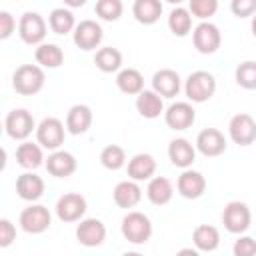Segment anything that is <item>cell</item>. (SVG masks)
I'll return each instance as SVG.
<instances>
[{"label": "cell", "instance_id": "cell-41", "mask_svg": "<svg viewBox=\"0 0 256 256\" xmlns=\"http://www.w3.org/2000/svg\"><path fill=\"white\" fill-rule=\"evenodd\" d=\"M16 32V20L8 10H0V40H8Z\"/></svg>", "mask_w": 256, "mask_h": 256}, {"label": "cell", "instance_id": "cell-7", "mask_svg": "<svg viewBox=\"0 0 256 256\" xmlns=\"http://www.w3.org/2000/svg\"><path fill=\"white\" fill-rule=\"evenodd\" d=\"M4 130L12 140L24 142L32 132H36L34 116L26 108H14L4 118Z\"/></svg>", "mask_w": 256, "mask_h": 256}, {"label": "cell", "instance_id": "cell-32", "mask_svg": "<svg viewBox=\"0 0 256 256\" xmlns=\"http://www.w3.org/2000/svg\"><path fill=\"white\" fill-rule=\"evenodd\" d=\"M192 18L194 16L190 14L188 8H184V6L172 8V12L168 14V28H170V32L174 36H178V38L188 36L192 32Z\"/></svg>", "mask_w": 256, "mask_h": 256}, {"label": "cell", "instance_id": "cell-36", "mask_svg": "<svg viewBox=\"0 0 256 256\" xmlns=\"http://www.w3.org/2000/svg\"><path fill=\"white\" fill-rule=\"evenodd\" d=\"M94 12L104 22H116L124 14V4L122 0H96Z\"/></svg>", "mask_w": 256, "mask_h": 256}, {"label": "cell", "instance_id": "cell-18", "mask_svg": "<svg viewBox=\"0 0 256 256\" xmlns=\"http://www.w3.org/2000/svg\"><path fill=\"white\" fill-rule=\"evenodd\" d=\"M44 180L34 170H26L16 178V194L26 202H36L44 196Z\"/></svg>", "mask_w": 256, "mask_h": 256}, {"label": "cell", "instance_id": "cell-17", "mask_svg": "<svg viewBox=\"0 0 256 256\" xmlns=\"http://www.w3.org/2000/svg\"><path fill=\"white\" fill-rule=\"evenodd\" d=\"M44 166H46L50 176H54V178H68V176H72L76 172L78 162H76L72 152H66V150L58 148V150H52L48 154Z\"/></svg>", "mask_w": 256, "mask_h": 256}, {"label": "cell", "instance_id": "cell-43", "mask_svg": "<svg viewBox=\"0 0 256 256\" xmlns=\"http://www.w3.org/2000/svg\"><path fill=\"white\" fill-rule=\"evenodd\" d=\"M250 18H252V22H250V30H252V34H254V38H256V12H254Z\"/></svg>", "mask_w": 256, "mask_h": 256}, {"label": "cell", "instance_id": "cell-16", "mask_svg": "<svg viewBox=\"0 0 256 256\" xmlns=\"http://www.w3.org/2000/svg\"><path fill=\"white\" fill-rule=\"evenodd\" d=\"M76 240L86 248H96L106 240V226L98 218H82L76 226Z\"/></svg>", "mask_w": 256, "mask_h": 256}, {"label": "cell", "instance_id": "cell-39", "mask_svg": "<svg viewBox=\"0 0 256 256\" xmlns=\"http://www.w3.org/2000/svg\"><path fill=\"white\" fill-rule=\"evenodd\" d=\"M230 10L236 18H250L256 12V0H230Z\"/></svg>", "mask_w": 256, "mask_h": 256}, {"label": "cell", "instance_id": "cell-38", "mask_svg": "<svg viewBox=\"0 0 256 256\" xmlns=\"http://www.w3.org/2000/svg\"><path fill=\"white\" fill-rule=\"evenodd\" d=\"M234 256H254L256 254V238L252 236H240L232 246Z\"/></svg>", "mask_w": 256, "mask_h": 256}, {"label": "cell", "instance_id": "cell-30", "mask_svg": "<svg viewBox=\"0 0 256 256\" xmlns=\"http://www.w3.org/2000/svg\"><path fill=\"white\" fill-rule=\"evenodd\" d=\"M94 64L104 74L120 72L122 70V52L118 48H112V46H102V48L96 50Z\"/></svg>", "mask_w": 256, "mask_h": 256}, {"label": "cell", "instance_id": "cell-28", "mask_svg": "<svg viewBox=\"0 0 256 256\" xmlns=\"http://www.w3.org/2000/svg\"><path fill=\"white\" fill-rule=\"evenodd\" d=\"M192 242L198 252H214L220 244V232L212 224H200L192 232Z\"/></svg>", "mask_w": 256, "mask_h": 256}, {"label": "cell", "instance_id": "cell-14", "mask_svg": "<svg viewBox=\"0 0 256 256\" xmlns=\"http://www.w3.org/2000/svg\"><path fill=\"white\" fill-rule=\"evenodd\" d=\"M196 150L206 158H216L226 152V138L218 128H204L196 136Z\"/></svg>", "mask_w": 256, "mask_h": 256}, {"label": "cell", "instance_id": "cell-1", "mask_svg": "<svg viewBox=\"0 0 256 256\" xmlns=\"http://www.w3.org/2000/svg\"><path fill=\"white\" fill-rule=\"evenodd\" d=\"M46 84V74L40 64H22L12 74V88L20 96H34Z\"/></svg>", "mask_w": 256, "mask_h": 256}, {"label": "cell", "instance_id": "cell-5", "mask_svg": "<svg viewBox=\"0 0 256 256\" xmlns=\"http://www.w3.org/2000/svg\"><path fill=\"white\" fill-rule=\"evenodd\" d=\"M222 224L230 234H244L252 224V212L246 202L232 200L222 210Z\"/></svg>", "mask_w": 256, "mask_h": 256}, {"label": "cell", "instance_id": "cell-11", "mask_svg": "<svg viewBox=\"0 0 256 256\" xmlns=\"http://www.w3.org/2000/svg\"><path fill=\"white\" fill-rule=\"evenodd\" d=\"M228 136L238 146L254 144V140H256V120L246 112L234 114L228 122Z\"/></svg>", "mask_w": 256, "mask_h": 256}, {"label": "cell", "instance_id": "cell-37", "mask_svg": "<svg viewBox=\"0 0 256 256\" xmlns=\"http://www.w3.org/2000/svg\"><path fill=\"white\" fill-rule=\"evenodd\" d=\"M188 10L198 20H210L218 12V0H188Z\"/></svg>", "mask_w": 256, "mask_h": 256}, {"label": "cell", "instance_id": "cell-42", "mask_svg": "<svg viewBox=\"0 0 256 256\" xmlns=\"http://www.w3.org/2000/svg\"><path fill=\"white\" fill-rule=\"evenodd\" d=\"M86 2H88V0H64V4H66L68 8H82Z\"/></svg>", "mask_w": 256, "mask_h": 256}, {"label": "cell", "instance_id": "cell-9", "mask_svg": "<svg viewBox=\"0 0 256 256\" xmlns=\"http://www.w3.org/2000/svg\"><path fill=\"white\" fill-rule=\"evenodd\" d=\"M192 42H194V48L200 52V54H214L218 52L220 44H222V34H220V28L210 22V20H202L194 30H192Z\"/></svg>", "mask_w": 256, "mask_h": 256}, {"label": "cell", "instance_id": "cell-20", "mask_svg": "<svg viewBox=\"0 0 256 256\" xmlns=\"http://www.w3.org/2000/svg\"><path fill=\"white\" fill-rule=\"evenodd\" d=\"M168 158L176 168H190L196 160V146L186 138H174L168 144Z\"/></svg>", "mask_w": 256, "mask_h": 256}, {"label": "cell", "instance_id": "cell-10", "mask_svg": "<svg viewBox=\"0 0 256 256\" xmlns=\"http://www.w3.org/2000/svg\"><path fill=\"white\" fill-rule=\"evenodd\" d=\"M86 208H88V202L82 194L78 192H68V194H62L54 206L56 210V216L58 220L62 222H80L86 214Z\"/></svg>", "mask_w": 256, "mask_h": 256}, {"label": "cell", "instance_id": "cell-29", "mask_svg": "<svg viewBox=\"0 0 256 256\" xmlns=\"http://www.w3.org/2000/svg\"><path fill=\"white\" fill-rule=\"evenodd\" d=\"M116 86L128 96H138L144 90V76L136 68H122L116 74Z\"/></svg>", "mask_w": 256, "mask_h": 256}, {"label": "cell", "instance_id": "cell-35", "mask_svg": "<svg viewBox=\"0 0 256 256\" xmlns=\"http://www.w3.org/2000/svg\"><path fill=\"white\" fill-rule=\"evenodd\" d=\"M234 80L244 90H256V60H244L234 70Z\"/></svg>", "mask_w": 256, "mask_h": 256}, {"label": "cell", "instance_id": "cell-44", "mask_svg": "<svg viewBox=\"0 0 256 256\" xmlns=\"http://www.w3.org/2000/svg\"><path fill=\"white\" fill-rule=\"evenodd\" d=\"M166 2H170V4H174V6H180L184 0H166Z\"/></svg>", "mask_w": 256, "mask_h": 256}, {"label": "cell", "instance_id": "cell-40", "mask_svg": "<svg viewBox=\"0 0 256 256\" xmlns=\"http://www.w3.org/2000/svg\"><path fill=\"white\" fill-rule=\"evenodd\" d=\"M16 240V226L8 218H0V248H8Z\"/></svg>", "mask_w": 256, "mask_h": 256}, {"label": "cell", "instance_id": "cell-15", "mask_svg": "<svg viewBox=\"0 0 256 256\" xmlns=\"http://www.w3.org/2000/svg\"><path fill=\"white\" fill-rule=\"evenodd\" d=\"M176 190L182 198L186 200H196L206 192V178L202 176V172L192 170V168H184L182 174L176 180Z\"/></svg>", "mask_w": 256, "mask_h": 256}, {"label": "cell", "instance_id": "cell-25", "mask_svg": "<svg viewBox=\"0 0 256 256\" xmlns=\"http://www.w3.org/2000/svg\"><path fill=\"white\" fill-rule=\"evenodd\" d=\"M156 172V158L148 152H140L134 154L128 160V178L142 182V180H150Z\"/></svg>", "mask_w": 256, "mask_h": 256}, {"label": "cell", "instance_id": "cell-6", "mask_svg": "<svg viewBox=\"0 0 256 256\" xmlns=\"http://www.w3.org/2000/svg\"><path fill=\"white\" fill-rule=\"evenodd\" d=\"M18 224L26 234H42L50 228L52 224V214L44 204H34L30 202V206H26L20 216H18Z\"/></svg>", "mask_w": 256, "mask_h": 256}, {"label": "cell", "instance_id": "cell-3", "mask_svg": "<svg viewBox=\"0 0 256 256\" xmlns=\"http://www.w3.org/2000/svg\"><path fill=\"white\" fill-rule=\"evenodd\" d=\"M184 92H186V98L194 104L208 102L216 92V78L206 70H196L186 78Z\"/></svg>", "mask_w": 256, "mask_h": 256}, {"label": "cell", "instance_id": "cell-34", "mask_svg": "<svg viewBox=\"0 0 256 256\" xmlns=\"http://www.w3.org/2000/svg\"><path fill=\"white\" fill-rule=\"evenodd\" d=\"M100 164L106 168V170H120L124 164H126V152L122 146L118 144H108L102 148L100 152Z\"/></svg>", "mask_w": 256, "mask_h": 256}, {"label": "cell", "instance_id": "cell-23", "mask_svg": "<svg viewBox=\"0 0 256 256\" xmlns=\"http://www.w3.org/2000/svg\"><path fill=\"white\" fill-rule=\"evenodd\" d=\"M136 110L142 118H148V120H154L158 118L160 114H164V98L156 92V90H142L138 96H136Z\"/></svg>", "mask_w": 256, "mask_h": 256}, {"label": "cell", "instance_id": "cell-19", "mask_svg": "<svg viewBox=\"0 0 256 256\" xmlns=\"http://www.w3.org/2000/svg\"><path fill=\"white\" fill-rule=\"evenodd\" d=\"M182 88V80L180 74L172 68H160L154 72L152 76V90H156L162 98H174L178 96Z\"/></svg>", "mask_w": 256, "mask_h": 256}, {"label": "cell", "instance_id": "cell-8", "mask_svg": "<svg viewBox=\"0 0 256 256\" xmlns=\"http://www.w3.org/2000/svg\"><path fill=\"white\" fill-rule=\"evenodd\" d=\"M66 132V124L60 118L48 116L36 126V142L46 150H58L64 144Z\"/></svg>", "mask_w": 256, "mask_h": 256}, {"label": "cell", "instance_id": "cell-13", "mask_svg": "<svg viewBox=\"0 0 256 256\" xmlns=\"http://www.w3.org/2000/svg\"><path fill=\"white\" fill-rule=\"evenodd\" d=\"M164 122L172 130H186L196 122V110L190 102H172L164 110Z\"/></svg>", "mask_w": 256, "mask_h": 256}, {"label": "cell", "instance_id": "cell-4", "mask_svg": "<svg viewBox=\"0 0 256 256\" xmlns=\"http://www.w3.org/2000/svg\"><path fill=\"white\" fill-rule=\"evenodd\" d=\"M48 32V24L46 20L38 14V12H24L18 20V36L24 44L28 46H38L44 42Z\"/></svg>", "mask_w": 256, "mask_h": 256}, {"label": "cell", "instance_id": "cell-27", "mask_svg": "<svg viewBox=\"0 0 256 256\" xmlns=\"http://www.w3.org/2000/svg\"><path fill=\"white\" fill-rule=\"evenodd\" d=\"M132 14H134L136 22H140L144 26H152L162 16V0H134Z\"/></svg>", "mask_w": 256, "mask_h": 256}, {"label": "cell", "instance_id": "cell-24", "mask_svg": "<svg viewBox=\"0 0 256 256\" xmlns=\"http://www.w3.org/2000/svg\"><path fill=\"white\" fill-rule=\"evenodd\" d=\"M16 162L18 166H22L24 170H36L40 168L46 160H44V148L38 142H28L24 140L18 148H16Z\"/></svg>", "mask_w": 256, "mask_h": 256}, {"label": "cell", "instance_id": "cell-26", "mask_svg": "<svg viewBox=\"0 0 256 256\" xmlns=\"http://www.w3.org/2000/svg\"><path fill=\"white\" fill-rule=\"evenodd\" d=\"M146 196L154 206H166L174 196V186L166 176H152L146 186Z\"/></svg>", "mask_w": 256, "mask_h": 256}, {"label": "cell", "instance_id": "cell-33", "mask_svg": "<svg viewBox=\"0 0 256 256\" xmlns=\"http://www.w3.org/2000/svg\"><path fill=\"white\" fill-rule=\"evenodd\" d=\"M48 26L54 34H68V32H74L76 28V18L72 14L70 8H54L48 16Z\"/></svg>", "mask_w": 256, "mask_h": 256}, {"label": "cell", "instance_id": "cell-12", "mask_svg": "<svg viewBox=\"0 0 256 256\" xmlns=\"http://www.w3.org/2000/svg\"><path fill=\"white\" fill-rule=\"evenodd\" d=\"M104 38V30L96 20H80L72 32V40L80 50H96Z\"/></svg>", "mask_w": 256, "mask_h": 256}, {"label": "cell", "instance_id": "cell-2", "mask_svg": "<svg viewBox=\"0 0 256 256\" xmlns=\"http://www.w3.org/2000/svg\"><path fill=\"white\" fill-rule=\"evenodd\" d=\"M120 230H122L124 240H128L130 244L140 246V244H146L152 238V230L154 228H152V220L144 212L132 210L122 218Z\"/></svg>", "mask_w": 256, "mask_h": 256}, {"label": "cell", "instance_id": "cell-31", "mask_svg": "<svg viewBox=\"0 0 256 256\" xmlns=\"http://www.w3.org/2000/svg\"><path fill=\"white\" fill-rule=\"evenodd\" d=\"M34 60L42 68H60L64 64V52L58 44L42 42V44H38V48L34 52Z\"/></svg>", "mask_w": 256, "mask_h": 256}, {"label": "cell", "instance_id": "cell-21", "mask_svg": "<svg viewBox=\"0 0 256 256\" xmlns=\"http://www.w3.org/2000/svg\"><path fill=\"white\" fill-rule=\"evenodd\" d=\"M92 126V110L86 104H74L70 106L68 114H66V130L72 136H80L86 134Z\"/></svg>", "mask_w": 256, "mask_h": 256}, {"label": "cell", "instance_id": "cell-22", "mask_svg": "<svg viewBox=\"0 0 256 256\" xmlns=\"http://www.w3.org/2000/svg\"><path fill=\"white\" fill-rule=\"evenodd\" d=\"M112 198H114V204L118 208H134L140 200H142V188L138 186L136 180L128 178V180H122L114 186L112 190Z\"/></svg>", "mask_w": 256, "mask_h": 256}]
</instances>
